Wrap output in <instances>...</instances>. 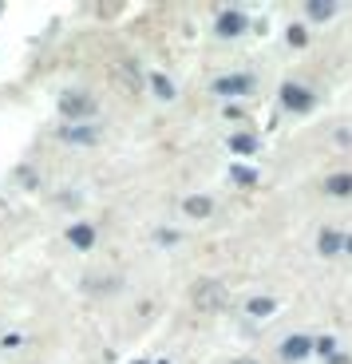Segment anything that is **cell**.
Masks as SVG:
<instances>
[{
	"instance_id": "cell-1",
	"label": "cell",
	"mask_w": 352,
	"mask_h": 364,
	"mask_svg": "<svg viewBox=\"0 0 352 364\" xmlns=\"http://www.w3.org/2000/svg\"><path fill=\"white\" fill-rule=\"evenodd\" d=\"M281 103H285L289 111H313L316 95L309 87H301V83H285V87H281Z\"/></svg>"
},
{
	"instance_id": "cell-2",
	"label": "cell",
	"mask_w": 352,
	"mask_h": 364,
	"mask_svg": "<svg viewBox=\"0 0 352 364\" xmlns=\"http://www.w3.org/2000/svg\"><path fill=\"white\" fill-rule=\"evenodd\" d=\"M245 24H250V20H245V12L242 9H226L222 12V16H218V36H242L245 32Z\"/></svg>"
},
{
	"instance_id": "cell-3",
	"label": "cell",
	"mask_w": 352,
	"mask_h": 364,
	"mask_svg": "<svg viewBox=\"0 0 352 364\" xmlns=\"http://www.w3.org/2000/svg\"><path fill=\"white\" fill-rule=\"evenodd\" d=\"M60 111L68 119H87V115H95V103H91V95H63Z\"/></svg>"
},
{
	"instance_id": "cell-4",
	"label": "cell",
	"mask_w": 352,
	"mask_h": 364,
	"mask_svg": "<svg viewBox=\"0 0 352 364\" xmlns=\"http://www.w3.org/2000/svg\"><path fill=\"white\" fill-rule=\"evenodd\" d=\"M214 91L218 95H245V91H253V75H222V80H214Z\"/></svg>"
},
{
	"instance_id": "cell-5",
	"label": "cell",
	"mask_w": 352,
	"mask_h": 364,
	"mask_svg": "<svg viewBox=\"0 0 352 364\" xmlns=\"http://www.w3.org/2000/svg\"><path fill=\"white\" fill-rule=\"evenodd\" d=\"M194 301H198V309H218V305H222V285L218 282L194 285Z\"/></svg>"
},
{
	"instance_id": "cell-6",
	"label": "cell",
	"mask_w": 352,
	"mask_h": 364,
	"mask_svg": "<svg viewBox=\"0 0 352 364\" xmlns=\"http://www.w3.org/2000/svg\"><path fill=\"white\" fill-rule=\"evenodd\" d=\"M309 348H313V341L301 337V333H297V337H285V341H281V360H305Z\"/></svg>"
},
{
	"instance_id": "cell-7",
	"label": "cell",
	"mask_w": 352,
	"mask_h": 364,
	"mask_svg": "<svg viewBox=\"0 0 352 364\" xmlns=\"http://www.w3.org/2000/svg\"><path fill=\"white\" fill-rule=\"evenodd\" d=\"M68 242H72L75 250H91V246H95V226H87V222L72 226V230H68Z\"/></svg>"
},
{
	"instance_id": "cell-8",
	"label": "cell",
	"mask_w": 352,
	"mask_h": 364,
	"mask_svg": "<svg viewBox=\"0 0 352 364\" xmlns=\"http://www.w3.org/2000/svg\"><path fill=\"white\" fill-rule=\"evenodd\" d=\"M60 139H68V143H80V146H87V143H95V131H91V127H63V131H60Z\"/></svg>"
},
{
	"instance_id": "cell-9",
	"label": "cell",
	"mask_w": 352,
	"mask_h": 364,
	"mask_svg": "<svg viewBox=\"0 0 352 364\" xmlns=\"http://www.w3.org/2000/svg\"><path fill=\"white\" fill-rule=\"evenodd\" d=\"M344 246V237L341 234H336V230H325V234H321V237H316V250H321V254H336V250H341Z\"/></svg>"
},
{
	"instance_id": "cell-10",
	"label": "cell",
	"mask_w": 352,
	"mask_h": 364,
	"mask_svg": "<svg viewBox=\"0 0 352 364\" xmlns=\"http://www.w3.org/2000/svg\"><path fill=\"white\" fill-rule=\"evenodd\" d=\"M325 191H329V194H336V198L352 194V174H333V178L325 182Z\"/></svg>"
},
{
	"instance_id": "cell-11",
	"label": "cell",
	"mask_w": 352,
	"mask_h": 364,
	"mask_svg": "<svg viewBox=\"0 0 352 364\" xmlns=\"http://www.w3.org/2000/svg\"><path fill=\"white\" fill-rule=\"evenodd\" d=\"M305 12H309V20H329L336 12V4H333V0H309Z\"/></svg>"
},
{
	"instance_id": "cell-12",
	"label": "cell",
	"mask_w": 352,
	"mask_h": 364,
	"mask_svg": "<svg viewBox=\"0 0 352 364\" xmlns=\"http://www.w3.org/2000/svg\"><path fill=\"white\" fill-rule=\"evenodd\" d=\"M230 174H234V182H242V186H253V182H257V171H253V166H245V163L230 166Z\"/></svg>"
},
{
	"instance_id": "cell-13",
	"label": "cell",
	"mask_w": 352,
	"mask_h": 364,
	"mask_svg": "<svg viewBox=\"0 0 352 364\" xmlns=\"http://www.w3.org/2000/svg\"><path fill=\"white\" fill-rule=\"evenodd\" d=\"M230 146H234L238 155H253V151H257V139H253V135H234V139H230Z\"/></svg>"
},
{
	"instance_id": "cell-14",
	"label": "cell",
	"mask_w": 352,
	"mask_h": 364,
	"mask_svg": "<svg viewBox=\"0 0 352 364\" xmlns=\"http://www.w3.org/2000/svg\"><path fill=\"white\" fill-rule=\"evenodd\" d=\"M151 83H154V95L159 100H174V83L166 75H151Z\"/></svg>"
},
{
	"instance_id": "cell-15",
	"label": "cell",
	"mask_w": 352,
	"mask_h": 364,
	"mask_svg": "<svg viewBox=\"0 0 352 364\" xmlns=\"http://www.w3.org/2000/svg\"><path fill=\"white\" fill-rule=\"evenodd\" d=\"M186 214H190V218H206V214H210V198H186Z\"/></svg>"
},
{
	"instance_id": "cell-16",
	"label": "cell",
	"mask_w": 352,
	"mask_h": 364,
	"mask_svg": "<svg viewBox=\"0 0 352 364\" xmlns=\"http://www.w3.org/2000/svg\"><path fill=\"white\" fill-rule=\"evenodd\" d=\"M250 313H253V317H265V313H273V301H250Z\"/></svg>"
},
{
	"instance_id": "cell-17",
	"label": "cell",
	"mask_w": 352,
	"mask_h": 364,
	"mask_svg": "<svg viewBox=\"0 0 352 364\" xmlns=\"http://www.w3.org/2000/svg\"><path fill=\"white\" fill-rule=\"evenodd\" d=\"M289 44L293 48H305V28H301V24H289Z\"/></svg>"
},
{
	"instance_id": "cell-18",
	"label": "cell",
	"mask_w": 352,
	"mask_h": 364,
	"mask_svg": "<svg viewBox=\"0 0 352 364\" xmlns=\"http://www.w3.org/2000/svg\"><path fill=\"white\" fill-rule=\"evenodd\" d=\"M316 353H321V356H333V353H336L333 337H321V341H316Z\"/></svg>"
},
{
	"instance_id": "cell-19",
	"label": "cell",
	"mask_w": 352,
	"mask_h": 364,
	"mask_svg": "<svg viewBox=\"0 0 352 364\" xmlns=\"http://www.w3.org/2000/svg\"><path fill=\"white\" fill-rule=\"evenodd\" d=\"M159 242H163V246H174V242H178V234H174V230H159Z\"/></svg>"
},
{
	"instance_id": "cell-20",
	"label": "cell",
	"mask_w": 352,
	"mask_h": 364,
	"mask_svg": "<svg viewBox=\"0 0 352 364\" xmlns=\"http://www.w3.org/2000/svg\"><path fill=\"white\" fill-rule=\"evenodd\" d=\"M329 360H333V364H348V356H344V353H333Z\"/></svg>"
},
{
	"instance_id": "cell-21",
	"label": "cell",
	"mask_w": 352,
	"mask_h": 364,
	"mask_svg": "<svg viewBox=\"0 0 352 364\" xmlns=\"http://www.w3.org/2000/svg\"><path fill=\"white\" fill-rule=\"evenodd\" d=\"M344 250H348V254H352V234H348V237H344Z\"/></svg>"
},
{
	"instance_id": "cell-22",
	"label": "cell",
	"mask_w": 352,
	"mask_h": 364,
	"mask_svg": "<svg viewBox=\"0 0 352 364\" xmlns=\"http://www.w3.org/2000/svg\"><path fill=\"white\" fill-rule=\"evenodd\" d=\"M234 364H257V360H234Z\"/></svg>"
},
{
	"instance_id": "cell-23",
	"label": "cell",
	"mask_w": 352,
	"mask_h": 364,
	"mask_svg": "<svg viewBox=\"0 0 352 364\" xmlns=\"http://www.w3.org/2000/svg\"><path fill=\"white\" fill-rule=\"evenodd\" d=\"M135 364H146V360H135Z\"/></svg>"
}]
</instances>
